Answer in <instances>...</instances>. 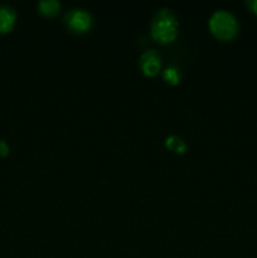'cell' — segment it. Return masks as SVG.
Instances as JSON below:
<instances>
[{
	"label": "cell",
	"mask_w": 257,
	"mask_h": 258,
	"mask_svg": "<svg viewBox=\"0 0 257 258\" xmlns=\"http://www.w3.org/2000/svg\"><path fill=\"white\" fill-rule=\"evenodd\" d=\"M178 23L173 13L168 9H161L154 17L151 23V35L160 43L173 42L176 37Z\"/></svg>",
	"instance_id": "6da1fadb"
},
{
	"label": "cell",
	"mask_w": 257,
	"mask_h": 258,
	"mask_svg": "<svg viewBox=\"0 0 257 258\" xmlns=\"http://www.w3.org/2000/svg\"><path fill=\"white\" fill-rule=\"evenodd\" d=\"M209 28L218 39L229 40L237 33L236 18L226 10H217L209 19Z\"/></svg>",
	"instance_id": "7a4b0ae2"
},
{
	"label": "cell",
	"mask_w": 257,
	"mask_h": 258,
	"mask_svg": "<svg viewBox=\"0 0 257 258\" xmlns=\"http://www.w3.org/2000/svg\"><path fill=\"white\" fill-rule=\"evenodd\" d=\"M66 23L75 32H86L92 24V18L86 10L73 9L66 14Z\"/></svg>",
	"instance_id": "3957f363"
},
{
	"label": "cell",
	"mask_w": 257,
	"mask_h": 258,
	"mask_svg": "<svg viewBox=\"0 0 257 258\" xmlns=\"http://www.w3.org/2000/svg\"><path fill=\"white\" fill-rule=\"evenodd\" d=\"M141 70L146 76H155L160 71V57L154 49H149L140 58Z\"/></svg>",
	"instance_id": "277c9868"
},
{
	"label": "cell",
	"mask_w": 257,
	"mask_h": 258,
	"mask_svg": "<svg viewBox=\"0 0 257 258\" xmlns=\"http://www.w3.org/2000/svg\"><path fill=\"white\" fill-rule=\"evenodd\" d=\"M15 22V12L8 5L0 7V32H9Z\"/></svg>",
	"instance_id": "5b68a950"
},
{
	"label": "cell",
	"mask_w": 257,
	"mask_h": 258,
	"mask_svg": "<svg viewBox=\"0 0 257 258\" xmlns=\"http://www.w3.org/2000/svg\"><path fill=\"white\" fill-rule=\"evenodd\" d=\"M39 10L45 17H54L60 9V4L57 0H42L39 3Z\"/></svg>",
	"instance_id": "8992f818"
},
{
	"label": "cell",
	"mask_w": 257,
	"mask_h": 258,
	"mask_svg": "<svg viewBox=\"0 0 257 258\" xmlns=\"http://www.w3.org/2000/svg\"><path fill=\"white\" fill-rule=\"evenodd\" d=\"M168 149H170L171 151H175L178 154L185 153L186 150V144L181 140L179 136H169L165 141Z\"/></svg>",
	"instance_id": "52a82bcc"
},
{
	"label": "cell",
	"mask_w": 257,
	"mask_h": 258,
	"mask_svg": "<svg viewBox=\"0 0 257 258\" xmlns=\"http://www.w3.org/2000/svg\"><path fill=\"white\" fill-rule=\"evenodd\" d=\"M164 80L166 81L170 85H176L180 81V72H179L178 68L175 67H168L163 73Z\"/></svg>",
	"instance_id": "ba28073f"
},
{
	"label": "cell",
	"mask_w": 257,
	"mask_h": 258,
	"mask_svg": "<svg viewBox=\"0 0 257 258\" xmlns=\"http://www.w3.org/2000/svg\"><path fill=\"white\" fill-rule=\"evenodd\" d=\"M8 153H9V148H8V145L5 144V141H0V154H2V155H7Z\"/></svg>",
	"instance_id": "9c48e42d"
},
{
	"label": "cell",
	"mask_w": 257,
	"mask_h": 258,
	"mask_svg": "<svg viewBox=\"0 0 257 258\" xmlns=\"http://www.w3.org/2000/svg\"><path fill=\"white\" fill-rule=\"evenodd\" d=\"M252 9L257 13V0H254V2L252 3Z\"/></svg>",
	"instance_id": "30bf717a"
}]
</instances>
